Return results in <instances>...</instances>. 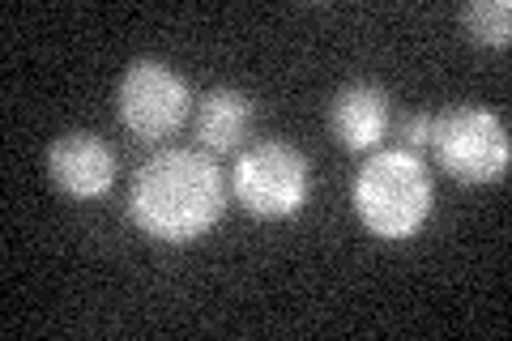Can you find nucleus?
Wrapping results in <instances>:
<instances>
[{
	"label": "nucleus",
	"mask_w": 512,
	"mask_h": 341,
	"mask_svg": "<svg viewBox=\"0 0 512 341\" xmlns=\"http://www.w3.org/2000/svg\"><path fill=\"white\" fill-rule=\"evenodd\" d=\"M461 30L478 47H508L512 43V5L508 0H474L461 9Z\"/></svg>",
	"instance_id": "nucleus-9"
},
{
	"label": "nucleus",
	"mask_w": 512,
	"mask_h": 341,
	"mask_svg": "<svg viewBox=\"0 0 512 341\" xmlns=\"http://www.w3.org/2000/svg\"><path fill=\"white\" fill-rule=\"evenodd\" d=\"M393 124V99L372 81H350L333 94L329 103V133L338 137L342 150H376Z\"/></svg>",
	"instance_id": "nucleus-7"
},
{
	"label": "nucleus",
	"mask_w": 512,
	"mask_h": 341,
	"mask_svg": "<svg viewBox=\"0 0 512 341\" xmlns=\"http://www.w3.org/2000/svg\"><path fill=\"white\" fill-rule=\"evenodd\" d=\"M188 86L163 60H133L116 90V116L137 141H163L188 120Z\"/></svg>",
	"instance_id": "nucleus-5"
},
{
	"label": "nucleus",
	"mask_w": 512,
	"mask_h": 341,
	"mask_svg": "<svg viewBox=\"0 0 512 341\" xmlns=\"http://www.w3.org/2000/svg\"><path fill=\"white\" fill-rule=\"evenodd\" d=\"M402 137L410 150H427V141H431V116H410L402 124Z\"/></svg>",
	"instance_id": "nucleus-10"
},
{
	"label": "nucleus",
	"mask_w": 512,
	"mask_h": 341,
	"mask_svg": "<svg viewBox=\"0 0 512 341\" xmlns=\"http://www.w3.org/2000/svg\"><path fill=\"white\" fill-rule=\"evenodd\" d=\"M231 192L256 218H291L308 201V158L286 141H261L239 154Z\"/></svg>",
	"instance_id": "nucleus-4"
},
{
	"label": "nucleus",
	"mask_w": 512,
	"mask_h": 341,
	"mask_svg": "<svg viewBox=\"0 0 512 341\" xmlns=\"http://www.w3.org/2000/svg\"><path fill=\"white\" fill-rule=\"evenodd\" d=\"M355 214L380 239H410L431 218V175L414 150H380L359 167L350 188Z\"/></svg>",
	"instance_id": "nucleus-2"
},
{
	"label": "nucleus",
	"mask_w": 512,
	"mask_h": 341,
	"mask_svg": "<svg viewBox=\"0 0 512 341\" xmlns=\"http://www.w3.org/2000/svg\"><path fill=\"white\" fill-rule=\"evenodd\" d=\"M252 128V99L244 90H210L197 107V137L205 150L231 154Z\"/></svg>",
	"instance_id": "nucleus-8"
},
{
	"label": "nucleus",
	"mask_w": 512,
	"mask_h": 341,
	"mask_svg": "<svg viewBox=\"0 0 512 341\" xmlns=\"http://www.w3.org/2000/svg\"><path fill=\"white\" fill-rule=\"evenodd\" d=\"M227 209V184L210 154L163 150L146 158L128 184V218L150 239H201Z\"/></svg>",
	"instance_id": "nucleus-1"
},
{
	"label": "nucleus",
	"mask_w": 512,
	"mask_h": 341,
	"mask_svg": "<svg viewBox=\"0 0 512 341\" xmlns=\"http://www.w3.org/2000/svg\"><path fill=\"white\" fill-rule=\"evenodd\" d=\"M431 158L461 184H491L508 171V128L487 107H448L431 116Z\"/></svg>",
	"instance_id": "nucleus-3"
},
{
	"label": "nucleus",
	"mask_w": 512,
	"mask_h": 341,
	"mask_svg": "<svg viewBox=\"0 0 512 341\" xmlns=\"http://www.w3.org/2000/svg\"><path fill=\"white\" fill-rule=\"evenodd\" d=\"M47 171H52L60 192H69L77 201H94L107 197L116 184V154L94 133H64L47 150Z\"/></svg>",
	"instance_id": "nucleus-6"
}]
</instances>
